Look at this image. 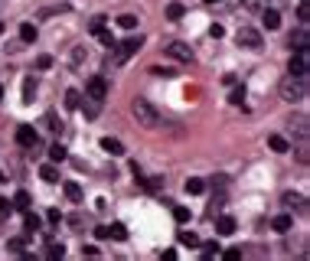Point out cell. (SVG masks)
I'll list each match as a JSON object with an SVG mask.
<instances>
[{
	"label": "cell",
	"mask_w": 310,
	"mask_h": 261,
	"mask_svg": "<svg viewBox=\"0 0 310 261\" xmlns=\"http://www.w3.org/2000/svg\"><path fill=\"white\" fill-rule=\"evenodd\" d=\"M131 114H134V121H137V124H144V127H157V124H160L157 108L150 102H144V98H134V102H131Z\"/></svg>",
	"instance_id": "1"
},
{
	"label": "cell",
	"mask_w": 310,
	"mask_h": 261,
	"mask_svg": "<svg viewBox=\"0 0 310 261\" xmlns=\"http://www.w3.org/2000/svg\"><path fill=\"white\" fill-rule=\"evenodd\" d=\"M307 95V75H291V79L281 82V98L284 102H301V98Z\"/></svg>",
	"instance_id": "2"
},
{
	"label": "cell",
	"mask_w": 310,
	"mask_h": 261,
	"mask_svg": "<svg viewBox=\"0 0 310 261\" xmlns=\"http://www.w3.org/2000/svg\"><path fill=\"white\" fill-rule=\"evenodd\" d=\"M235 40H239V46H242V49H251V52H258V49H261V43H264V40H261V33L251 30V26H242Z\"/></svg>",
	"instance_id": "3"
},
{
	"label": "cell",
	"mask_w": 310,
	"mask_h": 261,
	"mask_svg": "<svg viewBox=\"0 0 310 261\" xmlns=\"http://www.w3.org/2000/svg\"><path fill=\"white\" fill-rule=\"evenodd\" d=\"M85 95L92 98V102H105V95H108V79H101V75H92V79L85 82Z\"/></svg>",
	"instance_id": "4"
},
{
	"label": "cell",
	"mask_w": 310,
	"mask_h": 261,
	"mask_svg": "<svg viewBox=\"0 0 310 261\" xmlns=\"http://www.w3.org/2000/svg\"><path fill=\"white\" fill-rule=\"evenodd\" d=\"M307 65H310L307 49H294L291 62H287V72H291V75H307Z\"/></svg>",
	"instance_id": "5"
},
{
	"label": "cell",
	"mask_w": 310,
	"mask_h": 261,
	"mask_svg": "<svg viewBox=\"0 0 310 261\" xmlns=\"http://www.w3.org/2000/svg\"><path fill=\"white\" fill-rule=\"evenodd\" d=\"M140 43H144L140 36H127L124 43H115V49H118V62H127V59H131V55L140 49Z\"/></svg>",
	"instance_id": "6"
},
{
	"label": "cell",
	"mask_w": 310,
	"mask_h": 261,
	"mask_svg": "<svg viewBox=\"0 0 310 261\" xmlns=\"http://www.w3.org/2000/svg\"><path fill=\"white\" fill-rule=\"evenodd\" d=\"M16 144L30 151V147H36V144H39V137H36V131H33L30 124H20V127H16Z\"/></svg>",
	"instance_id": "7"
},
{
	"label": "cell",
	"mask_w": 310,
	"mask_h": 261,
	"mask_svg": "<svg viewBox=\"0 0 310 261\" xmlns=\"http://www.w3.org/2000/svg\"><path fill=\"white\" fill-rule=\"evenodd\" d=\"M167 55L177 59V62H193V49L186 46V43H170V46H167Z\"/></svg>",
	"instance_id": "8"
},
{
	"label": "cell",
	"mask_w": 310,
	"mask_h": 261,
	"mask_svg": "<svg viewBox=\"0 0 310 261\" xmlns=\"http://www.w3.org/2000/svg\"><path fill=\"white\" fill-rule=\"evenodd\" d=\"M281 203H284V209H297V212H307V199L297 196V193H284V196H281Z\"/></svg>",
	"instance_id": "9"
},
{
	"label": "cell",
	"mask_w": 310,
	"mask_h": 261,
	"mask_svg": "<svg viewBox=\"0 0 310 261\" xmlns=\"http://www.w3.org/2000/svg\"><path fill=\"white\" fill-rule=\"evenodd\" d=\"M271 229L274 232H291V229H294V219H291L287 212H281V215H274V219H271Z\"/></svg>",
	"instance_id": "10"
},
{
	"label": "cell",
	"mask_w": 310,
	"mask_h": 261,
	"mask_svg": "<svg viewBox=\"0 0 310 261\" xmlns=\"http://www.w3.org/2000/svg\"><path fill=\"white\" fill-rule=\"evenodd\" d=\"M216 232H219V235H232V232H235V219H232V215H219V219H216Z\"/></svg>",
	"instance_id": "11"
},
{
	"label": "cell",
	"mask_w": 310,
	"mask_h": 261,
	"mask_svg": "<svg viewBox=\"0 0 310 261\" xmlns=\"http://www.w3.org/2000/svg\"><path fill=\"white\" fill-rule=\"evenodd\" d=\"M261 16H264V26H268V30H278V26H281V13L274 7H264Z\"/></svg>",
	"instance_id": "12"
},
{
	"label": "cell",
	"mask_w": 310,
	"mask_h": 261,
	"mask_svg": "<svg viewBox=\"0 0 310 261\" xmlns=\"http://www.w3.org/2000/svg\"><path fill=\"white\" fill-rule=\"evenodd\" d=\"M30 242H33V235H23V238H10V242H7V252H13V255H23Z\"/></svg>",
	"instance_id": "13"
},
{
	"label": "cell",
	"mask_w": 310,
	"mask_h": 261,
	"mask_svg": "<svg viewBox=\"0 0 310 261\" xmlns=\"http://www.w3.org/2000/svg\"><path fill=\"white\" fill-rule=\"evenodd\" d=\"M268 147H271V151H278V154H287V151H291V141H287V137H281V134H271V137H268Z\"/></svg>",
	"instance_id": "14"
},
{
	"label": "cell",
	"mask_w": 310,
	"mask_h": 261,
	"mask_svg": "<svg viewBox=\"0 0 310 261\" xmlns=\"http://www.w3.org/2000/svg\"><path fill=\"white\" fill-rule=\"evenodd\" d=\"M39 176H43L46 183H59V166L56 163H43L39 166Z\"/></svg>",
	"instance_id": "15"
},
{
	"label": "cell",
	"mask_w": 310,
	"mask_h": 261,
	"mask_svg": "<svg viewBox=\"0 0 310 261\" xmlns=\"http://www.w3.org/2000/svg\"><path fill=\"white\" fill-rule=\"evenodd\" d=\"M186 193H189V196H199V193H206V180H199V176H189V180H186Z\"/></svg>",
	"instance_id": "16"
},
{
	"label": "cell",
	"mask_w": 310,
	"mask_h": 261,
	"mask_svg": "<svg viewBox=\"0 0 310 261\" xmlns=\"http://www.w3.org/2000/svg\"><path fill=\"white\" fill-rule=\"evenodd\" d=\"M46 258L62 261V258H65V245H62V242H49V248H46Z\"/></svg>",
	"instance_id": "17"
},
{
	"label": "cell",
	"mask_w": 310,
	"mask_h": 261,
	"mask_svg": "<svg viewBox=\"0 0 310 261\" xmlns=\"http://www.w3.org/2000/svg\"><path fill=\"white\" fill-rule=\"evenodd\" d=\"M101 147L108 154H124V144L118 141V137H101Z\"/></svg>",
	"instance_id": "18"
},
{
	"label": "cell",
	"mask_w": 310,
	"mask_h": 261,
	"mask_svg": "<svg viewBox=\"0 0 310 261\" xmlns=\"http://www.w3.org/2000/svg\"><path fill=\"white\" fill-rule=\"evenodd\" d=\"M199 252L202 258H216V255H222V248H219V242H199Z\"/></svg>",
	"instance_id": "19"
},
{
	"label": "cell",
	"mask_w": 310,
	"mask_h": 261,
	"mask_svg": "<svg viewBox=\"0 0 310 261\" xmlns=\"http://www.w3.org/2000/svg\"><path fill=\"white\" fill-rule=\"evenodd\" d=\"M36 36H39V30H36L33 23H23V26H20V40H23V43H36Z\"/></svg>",
	"instance_id": "20"
},
{
	"label": "cell",
	"mask_w": 310,
	"mask_h": 261,
	"mask_svg": "<svg viewBox=\"0 0 310 261\" xmlns=\"http://www.w3.org/2000/svg\"><path fill=\"white\" fill-rule=\"evenodd\" d=\"M180 245H186V248H199V235L196 232H180Z\"/></svg>",
	"instance_id": "21"
},
{
	"label": "cell",
	"mask_w": 310,
	"mask_h": 261,
	"mask_svg": "<svg viewBox=\"0 0 310 261\" xmlns=\"http://www.w3.org/2000/svg\"><path fill=\"white\" fill-rule=\"evenodd\" d=\"M13 206H16V209H23V212H26V209L33 206L30 193H26V190H20V193H16V196H13Z\"/></svg>",
	"instance_id": "22"
},
{
	"label": "cell",
	"mask_w": 310,
	"mask_h": 261,
	"mask_svg": "<svg viewBox=\"0 0 310 261\" xmlns=\"http://www.w3.org/2000/svg\"><path fill=\"white\" fill-rule=\"evenodd\" d=\"M65 108H69V111L82 108V95H78L75 88H69V92H65Z\"/></svg>",
	"instance_id": "23"
},
{
	"label": "cell",
	"mask_w": 310,
	"mask_h": 261,
	"mask_svg": "<svg viewBox=\"0 0 310 261\" xmlns=\"http://www.w3.org/2000/svg\"><path fill=\"white\" fill-rule=\"evenodd\" d=\"M108 238H115V242H124V238H127V229H124L121 222H115V225H108Z\"/></svg>",
	"instance_id": "24"
},
{
	"label": "cell",
	"mask_w": 310,
	"mask_h": 261,
	"mask_svg": "<svg viewBox=\"0 0 310 261\" xmlns=\"http://www.w3.org/2000/svg\"><path fill=\"white\" fill-rule=\"evenodd\" d=\"M65 157H69V154H65V147H62V144H53V147H49V160H53V163H62Z\"/></svg>",
	"instance_id": "25"
},
{
	"label": "cell",
	"mask_w": 310,
	"mask_h": 261,
	"mask_svg": "<svg viewBox=\"0 0 310 261\" xmlns=\"http://www.w3.org/2000/svg\"><path fill=\"white\" fill-rule=\"evenodd\" d=\"M183 13H186L183 3H177V0H173V3H167V16H170V20H183Z\"/></svg>",
	"instance_id": "26"
},
{
	"label": "cell",
	"mask_w": 310,
	"mask_h": 261,
	"mask_svg": "<svg viewBox=\"0 0 310 261\" xmlns=\"http://www.w3.org/2000/svg\"><path fill=\"white\" fill-rule=\"evenodd\" d=\"M291 46H294V49H307V26H301V30L294 33V40H291Z\"/></svg>",
	"instance_id": "27"
},
{
	"label": "cell",
	"mask_w": 310,
	"mask_h": 261,
	"mask_svg": "<svg viewBox=\"0 0 310 261\" xmlns=\"http://www.w3.org/2000/svg\"><path fill=\"white\" fill-rule=\"evenodd\" d=\"M118 26H121V30H137V16H131V13H124V16H118Z\"/></svg>",
	"instance_id": "28"
},
{
	"label": "cell",
	"mask_w": 310,
	"mask_h": 261,
	"mask_svg": "<svg viewBox=\"0 0 310 261\" xmlns=\"http://www.w3.org/2000/svg\"><path fill=\"white\" fill-rule=\"evenodd\" d=\"M173 219H177L180 225H186V222L193 219V212H189V209H186V206H173Z\"/></svg>",
	"instance_id": "29"
},
{
	"label": "cell",
	"mask_w": 310,
	"mask_h": 261,
	"mask_svg": "<svg viewBox=\"0 0 310 261\" xmlns=\"http://www.w3.org/2000/svg\"><path fill=\"white\" fill-rule=\"evenodd\" d=\"M23 225H26V232H36L39 229V215L26 209V212H23Z\"/></svg>",
	"instance_id": "30"
},
{
	"label": "cell",
	"mask_w": 310,
	"mask_h": 261,
	"mask_svg": "<svg viewBox=\"0 0 310 261\" xmlns=\"http://www.w3.org/2000/svg\"><path fill=\"white\" fill-rule=\"evenodd\" d=\"M62 190H65V196H69L72 203H78V199H82V186H78V183H65Z\"/></svg>",
	"instance_id": "31"
},
{
	"label": "cell",
	"mask_w": 310,
	"mask_h": 261,
	"mask_svg": "<svg viewBox=\"0 0 310 261\" xmlns=\"http://www.w3.org/2000/svg\"><path fill=\"white\" fill-rule=\"evenodd\" d=\"M229 102H232L235 108H242V104H245V88L235 85V88H232V95H229Z\"/></svg>",
	"instance_id": "32"
},
{
	"label": "cell",
	"mask_w": 310,
	"mask_h": 261,
	"mask_svg": "<svg viewBox=\"0 0 310 261\" xmlns=\"http://www.w3.org/2000/svg\"><path fill=\"white\" fill-rule=\"evenodd\" d=\"M33 95H36V79H26L23 82V102H33Z\"/></svg>",
	"instance_id": "33"
},
{
	"label": "cell",
	"mask_w": 310,
	"mask_h": 261,
	"mask_svg": "<svg viewBox=\"0 0 310 261\" xmlns=\"http://www.w3.org/2000/svg\"><path fill=\"white\" fill-rule=\"evenodd\" d=\"M291 124H297V137H301V141H307V118H304V114H301V118H291Z\"/></svg>",
	"instance_id": "34"
},
{
	"label": "cell",
	"mask_w": 310,
	"mask_h": 261,
	"mask_svg": "<svg viewBox=\"0 0 310 261\" xmlns=\"http://www.w3.org/2000/svg\"><path fill=\"white\" fill-rule=\"evenodd\" d=\"M95 36H98V40L105 43L108 49H115V36H111V30H101V33H95Z\"/></svg>",
	"instance_id": "35"
},
{
	"label": "cell",
	"mask_w": 310,
	"mask_h": 261,
	"mask_svg": "<svg viewBox=\"0 0 310 261\" xmlns=\"http://www.w3.org/2000/svg\"><path fill=\"white\" fill-rule=\"evenodd\" d=\"M88 30H92V36H95V33H101V30H105V16H95Z\"/></svg>",
	"instance_id": "36"
},
{
	"label": "cell",
	"mask_w": 310,
	"mask_h": 261,
	"mask_svg": "<svg viewBox=\"0 0 310 261\" xmlns=\"http://www.w3.org/2000/svg\"><path fill=\"white\" fill-rule=\"evenodd\" d=\"M46 222H49V225H59V222H62L59 209H49V212H46Z\"/></svg>",
	"instance_id": "37"
},
{
	"label": "cell",
	"mask_w": 310,
	"mask_h": 261,
	"mask_svg": "<svg viewBox=\"0 0 310 261\" xmlns=\"http://www.w3.org/2000/svg\"><path fill=\"white\" fill-rule=\"evenodd\" d=\"M10 209H13V203L0 196V219H3V215H10Z\"/></svg>",
	"instance_id": "38"
},
{
	"label": "cell",
	"mask_w": 310,
	"mask_h": 261,
	"mask_svg": "<svg viewBox=\"0 0 310 261\" xmlns=\"http://www.w3.org/2000/svg\"><path fill=\"white\" fill-rule=\"evenodd\" d=\"M46 124H49V127H53L56 134H59V131H62V124H59V121H56V114H53V111H49V114H46Z\"/></svg>",
	"instance_id": "39"
},
{
	"label": "cell",
	"mask_w": 310,
	"mask_h": 261,
	"mask_svg": "<svg viewBox=\"0 0 310 261\" xmlns=\"http://www.w3.org/2000/svg\"><path fill=\"white\" fill-rule=\"evenodd\" d=\"M297 16H301V23L307 26V20H310V10H307V3H301V7H297Z\"/></svg>",
	"instance_id": "40"
},
{
	"label": "cell",
	"mask_w": 310,
	"mask_h": 261,
	"mask_svg": "<svg viewBox=\"0 0 310 261\" xmlns=\"http://www.w3.org/2000/svg\"><path fill=\"white\" fill-rule=\"evenodd\" d=\"M53 65V55H39L36 59V69H49Z\"/></svg>",
	"instance_id": "41"
},
{
	"label": "cell",
	"mask_w": 310,
	"mask_h": 261,
	"mask_svg": "<svg viewBox=\"0 0 310 261\" xmlns=\"http://www.w3.org/2000/svg\"><path fill=\"white\" fill-rule=\"evenodd\" d=\"M222 33H225V30H222L219 23H212V26H209V36H212V40H222Z\"/></svg>",
	"instance_id": "42"
},
{
	"label": "cell",
	"mask_w": 310,
	"mask_h": 261,
	"mask_svg": "<svg viewBox=\"0 0 310 261\" xmlns=\"http://www.w3.org/2000/svg\"><path fill=\"white\" fill-rule=\"evenodd\" d=\"M95 238H101V242H108V225H98V229H95Z\"/></svg>",
	"instance_id": "43"
},
{
	"label": "cell",
	"mask_w": 310,
	"mask_h": 261,
	"mask_svg": "<svg viewBox=\"0 0 310 261\" xmlns=\"http://www.w3.org/2000/svg\"><path fill=\"white\" fill-rule=\"evenodd\" d=\"M245 7H248V10H261L264 0H245Z\"/></svg>",
	"instance_id": "44"
},
{
	"label": "cell",
	"mask_w": 310,
	"mask_h": 261,
	"mask_svg": "<svg viewBox=\"0 0 310 261\" xmlns=\"http://www.w3.org/2000/svg\"><path fill=\"white\" fill-rule=\"evenodd\" d=\"M222 255H225V258H239V255H242V248H225Z\"/></svg>",
	"instance_id": "45"
},
{
	"label": "cell",
	"mask_w": 310,
	"mask_h": 261,
	"mask_svg": "<svg viewBox=\"0 0 310 261\" xmlns=\"http://www.w3.org/2000/svg\"><path fill=\"white\" fill-rule=\"evenodd\" d=\"M0 102H3V85H0Z\"/></svg>",
	"instance_id": "46"
},
{
	"label": "cell",
	"mask_w": 310,
	"mask_h": 261,
	"mask_svg": "<svg viewBox=\"0 0 310 261\" xmlns=\"http://www.w3.org/2000/svg\"><path fill=\"white\" fill-rule=\"evenodd\" d=\"M202 3H219V0H202Z\"/></svg>",
	"instance_id": "47"
}]
</instances>
